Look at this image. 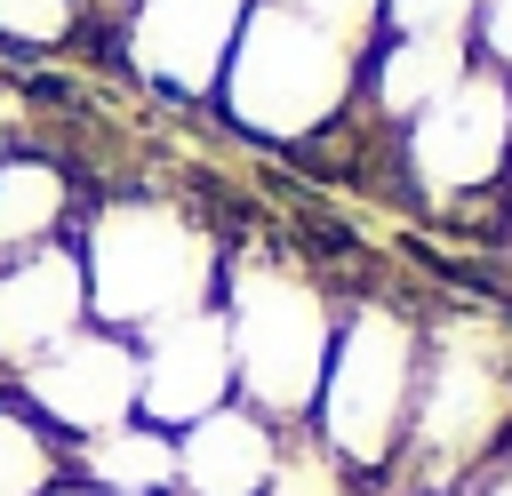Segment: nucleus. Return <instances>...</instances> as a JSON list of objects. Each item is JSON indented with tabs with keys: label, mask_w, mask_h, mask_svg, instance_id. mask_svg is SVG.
I'll use <instances>...</instances> for the list:
<instances>
[{
	"label": "nucleus",
	"mask_w": 512,
	"mask_h": 496,
	"mask_svg": "<svg viewBox=\"0 0 512 496\" xmlns=\"http://www.w3.org/2000/svg\"><path fill=\"white\" fill-rule=\"evenodd\" d=\"M72 248L88 272V320L120 328V336H144L176 312L216 304V280L232 256L208 216H192L184 200H160V192H120V200L88 208Z\"/></svg>",
	"instance_id": "1"
},
{
	"label": "nucleus",
	"mask_w": 512,
	"mask_h": 496,
	"mask_svg": "<svg viewBox=\"0 0 512 496\" xmlns=\"http://www.w3.org/2000/svg\"><path fill=\"white\" fill-rule=\"evenodd\" d=\"M360 56H368V40L304 16L296 0H256L216 72V104L248 144L296 152L304 136L336 128L360 104Z\"/></svg>",
	"instance_id": "2"
},
{
	"label": "nucleus",
	"mask_w": 512,
	"mask_h": 496,
	"mask_svg": "<svg viewBox=\"0 0 512 496\" xmlns=\"http://www.w3.org/2000/svg\"><path fill=\"white\" fill-rule=\"evenodd\" d=\"M216 312L232 336V400L264 408L272 424L312 416L344 296L304 256H224Z\"/></svg>",
	"instance_id": "3"
},
{
	"label": "nucleus",
	"mask_w": 512,
	"mask_h": 496,
	"mask_svg": "<svg viewBox=\"0 0 512 496\" xmlns=\"http://www.w3.org/2000/svg\"><path fill=\"white\" fill-rule=\"evenodd\" d=\"M416 360H424V328L392 304V296H344L336 336H328V368L312 392V432L360 472H392L400 432H408V400H416Z\"/></svg>",
	"instance_id": "4"
},
{
	"label": "nucleus",
	"mask_w": 512,
	"mask_h": 496,
	"mask_svg": "<svg viewBox=\"0 0 512 496\" xmlns=\"http://www.w3.org/2000/svg\"><path fill=\"white\" fill-rule=\"evenodd\" d=\"M392 176L424 208H480L512 184V80L472 64L448 96L392 128Z\"/></svg>",
	"instance_id": "5"
},
{
	"label": "nucleus",
	"mask_w": 512,
	"mask_h": 496,
	"mask_svg": "<svg viewBox=\"0 0 512 496\" xmlns=\"http://www.w3.org/2000/svg\"><path fill=\"white\" fill-rule=\"evenodd\" d=\"M512 424V360L488 328H424V360H416V400H408V432L392 464H424V488L480 464V448Z\"/></svg>",
	"instance_id": "6"
},
{
	"label": "nucleus",
	"mask_w": 512,
	"mask_h": 496,
	"mask_svg": "<svg viewBox=\"0 0 512 496\" xmlns=\"http://www.w3.org/2000/svg\"><path fill=\"white\" fill-rule=\"evenodd\" d=\"M16 400H24L64 448L88 440V432L128 424V416H136V336L88 320L80 336H64L56 352H40V360L16 376Z\"/></svg>",
	"instance_id": "7"
},
{
	"label": "nucleus",
	"mask_w": 512,
	"mask_h": 496,
	"mask_svg": "<svg viewBox=\"0 0 512 496\" xmlns=\"http://www.w3.org/2000/svg\"><path fill=\"white\" fill-rule=\"evenodd\" d=\"M256 0H120V56L160 96H216Z\"/></svg>",
	"instance_id": "8"
},
{
	"label": "nucleus",
	"mask_w": 512,
	"mask_h": 496,
	"mask_svg": "<svg viewBox=\"0 0 512 496\" xmlns=\"http://www.w3.org/2000/svg\"><path fill=\"white\" fill-rule=\"evenodd\" d=\"M224 400H232V336H224L216 304L176 312V320L136 336V416L144 424L184 432L192 416H208Z\"/></svg>",
	"instance_id": "9"
},
{
	"label": "nucleus",
	"mask_w": 512,
	"mask_h": 496,
	"mask_svg": "<svg viewBox=\"0 0 512 496\" xmlns=\"http://www.w3.org/2000/svg\"><path fill=\"white\" fill-rule=\"evenodd\" d=\"M80 328H88V272H80L72 240L0 256V376L8 384L40 352H56L64 336H80Z\"/></svg>",
	"instance_id": "10"
},
{
	"label": "nucleus",
	"mask_w": 512,
	"mask_h": 496,
	"mask_svg": "<svg viewBox=\"0 0 512 496\" xmlns=\"http://www.w3.org/2000/svg\"><path fill=\"white\" fill-rule=\"evenodd\" d=\"M280 424L248 400H224L176 432V488L184 496H264Z\"/></svg>",
	"instance_id": "11"
},
{
	"label": "nucleus",
	"mask_w": 512,
	"mask_h": 496,
	"mask_svg": "<svg viewBox=\"0 0 512 496\" xmlns=\"http://www.w3.org/2000/svg\"><path fill=\"white\" fill-rule=\"evenodd\" d=\"M472 64H480L472 40H392V32H376L368 56H360V112L376 128H400L432 96H448Z\"/></svg>",
	"instance_id": "12"
},
{
	"label": "nucleus",
	"mask_w": 512,
	"mask_h": 496,
	"mask_svg": "<svg viewBox=\"0 0 512 496\" xmlns=\"http://www.w3.org/2000/svg\"><path fill=\"white\" fill-rule=\"evenodd\" d=\"M80 184L56 152H0V256L56 248L80 232Z\"/></svg>",
	"instance_id": "13"
},
{
	"label": "nucleus",
	"mask_w": 512,
	"mask_h": 496,
	"mask_svg": "<svg viewBox=\"0 0 512 496\" xmlns=\"http://www.w3.org/2000/svg\"><path fill=\"white\" fill-rule=\"evenodd\" d=\"M64 480H88L104 496H160V488H176V432H160L144 416L88 432L64 448Z\"/></svg>",
	"instance_id": "14"
},
{
	"label": "nucleus",
	"mask_w": 512,
	"mask_h": 496,
	"mask_svg": "<svg viewBox=\"0 0 512 496\" xmlns=\"http://www.w3.org/2000/svg\"><path fill=\"white\" fill-rule=\"evenodd\" d=\"M48 488H64V440L0 376V496H48Z\"/></svg>",
	"instance_id": "15"
},
{
	"label": "nucleus",
	"mask_w": 512,
	"mask_h": 496,
	"mask_svg": "<svg viewBox=\"0 0 512 496\" xmlns=\"http://www.w3.org/2000/svg\"><path fill=\"white\" fill-rule=\"evenodd\" d=\"M352 464L312 432V416H296V424H280V448H272V480H264V496H352Z\"/></svg>",
	"instance_id": "16"
},
{
	"label": "nucleus",
	"mask_w": 512,
	"mask_h": 496,
	"mask_svg": "<svg viewBox=\"0 0 512 496\" xmlns=\"http://www.w3.org/2000/svg\"><path fill=\"white\" fill-rule=\"evenodd\" d=\"M88 16H112V40H120V0H0V40L64 48V40L88 32Z\"/></svg>",
	"instance_id": "17"
},
{
	"label": "nucleus",
	"mask_w": 512,
	"mask_h": 496,
	"mask_svg": "<svg viewBox=\"0 0 512 496\" xmlns=\"http://www.w3.org/2000/svg\"><path fill=\"white\" fill-rule=\"evenodd\" d=\"M472 16H480V0H384L376 32H392V40H472Z\"/></svg>",
	"instance_id": "18"
},
{
	"label": "nucleus",
	"mask_w": 512,
	"mask_h": 496,
	"mask_svg": "<svg viewBox=\"0 0 512 496\" xmlns=\"http://www.w3.org/2000/svg\"><path fill=\"white\" fill-rule=\"evenodd\" d=\"M472 56L512 80V0H480V16H472Z\"/></svg>",
	"instance_id": "19"
}]
</instances>
